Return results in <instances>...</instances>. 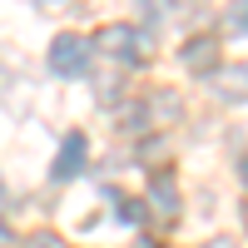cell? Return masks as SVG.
<instances>
[{"instance_id": "obj_11", "label": "cell", "mask_w": 248, "mask_h": 248, "mask_svg": "<svg viewBox=\"0 0 248 248\" xmlns=\"http://www.w3.org/2000/svg\"><path fill=\"white\" fill-rule=\"evenodd\" d=\"M5 238H10V233H5V223H0V243H5Z\"/></svg>"}, {"instance_id": "obj_4", "label": "cell", "mask_w": 248, "mask_h": 248, "mask_svg": "<svg viewBox=\"0 0 248 248\" xmlns=\"http://www.w3.org/2000/svg\"><path fill=\"white\" fill-rule=\"evenodd\" d=\"M79 169H85V134H65V144H60V154H55V164H50V179L55 184H70Z\"/></svg>"}, {"instance_id": "obj_10", "label": "cell", "mask_w": 248, "mask_h": 248, "mask_svg": "<svg viewBox=\"0 0 248 248\" xmlns=\"http://www.w3.org/2000/svg\"><path fill=\"white\" fill-rule=\"evenodd\" d=\"M35 5H40V10H60V5H65V0H35Z\"/></svg>"}, {"instance_id": "obj_7", "label": "cell", "mask_w": 248, "mask_h": 248, "mask_svg": "<svg viewBox=\"0 0 248 248\" xmlns=\"http://www.w3.org/2000/svg\"><path fill=\"white\" fill-rule=\"evenodd\" d=\"M223 25H229V35H248V0H233L223 10Z\"/></svg>"}, {"instance_id": "obj_13", "label": "cell", "mask_w": 248, "mask_h": 248, "mask_svg": "<svg viewBox=\"0 0 248 248\" xmlns=\"http://www.w3.org/2000/svg\"><path fill=\"white\" fill-rule=\"evenodd\" d=\"M243 179H248V159H243Z\"/></svg>"}, {"instance_id": "obj_12", "label": "cell", "mask_w": 248, "mask_h": 248, "mask_svg": "<svg viewBox=\"0 0 248 248\" xmlns=\"http://www.w3.org/2000/svg\"><path fill=\"white\" fill-rule=\"evenodd\" d=\"M134 248H154V243H144V238H139V243H134Z\"/></svg>"}, {"instance_id": "obj_5", "label": "cell", "mask_w": 248, "mask_h": 248, "mask_svg": "<svg viewBox=\"0 0 248 248\" xmlns=\"http://www.w3.org/2000/svg\"><path fill=\"white\" fill-rule=\"evenodd\" d=\"M209 85L218 99H229V105H238V99H248V65H218L209 75Z\"/></svg>"}, {"instance_id": "obj_1", "label": "cell", "mask_w": 248, "mask_h": 248, "mask_svg": "<svg viewBox=\"0 0 248 248\" xmlns=\"http://www.w3.org/2000/svg\"><path fill=\"white\" fill-rule=\"evenodd\" d=\"M99 50H105L114 65L134 70V65H144V60L154 55V35L139 30V25H109L105 35H99Z\"/></svg>"}, {"instance_id": "obj_6", "label": "cell", "mask_w": 248, "mask_h": 248, "mask_svg": "<svg viewBox=\"0 0 248 248\" xmlns=\"http://www.w3.org/2000/svg\"><path fill=\"white\" fill-rule=\"evenodd\" d=\"M149 199H154V209L179 214V194H174V184H169V179H154V184H149Z\"/></svg>"}, {"instance_id": "obj_3", "label": "cell", "mask_w": 248, "mask_h": 248, "mask_svg": "<svg viewBox=\"0 0 248 248\" xmlns=\"http://www.w3.org/2000/svg\"><path fill=\"white\" fill-rule=\"evenodd\" d=\"M179 65L189 70V75H214V70L223 65V60H218V40H214V35H194V40H184Z\"/></svg>"}, {"instance_id": "obj_9", "label": "cell", "mask_w": 248, "mask_h": 248, "mask_svg": "<svg viewBox=\"0 0 248 248\" xmlns=\"http://www.w3.org/2000/svg\"><path fill=\"white\" fill-rule=\"evenodd\" d=\"M119 218H124V223H139V218H144V203H119Z\"/></svg>"}, {"instance_id": "obj_8", "label": "cell", "mask_w": 248, "mask_h": 248, "mask_svg": "<svg viewBox=\"0 0 248 248\" xmlns=\"http://www.w3.org/2000/svg\"><path fill=\"white\" fill-rule=\"evenodd\" d=\"M25 248H65V238L50 233V229H40V233H30V238H25Z\"/></svg>"}, {"instance_id": "obj_2", "label": "cell", "mask_w": 248, "mask_h": 248, "mask_svg": "<svg viewBox=\"0 0 248 248\" xmlns=\"http://www.w3.org/2000/svg\"><path fill=\"white\" fill-rule=\"evenodd\" d=\"M90 60H94V45L85 35H55V45H50V70L55 75H65V79H85L90 75Z\"/></svg>"}]
</instances>
